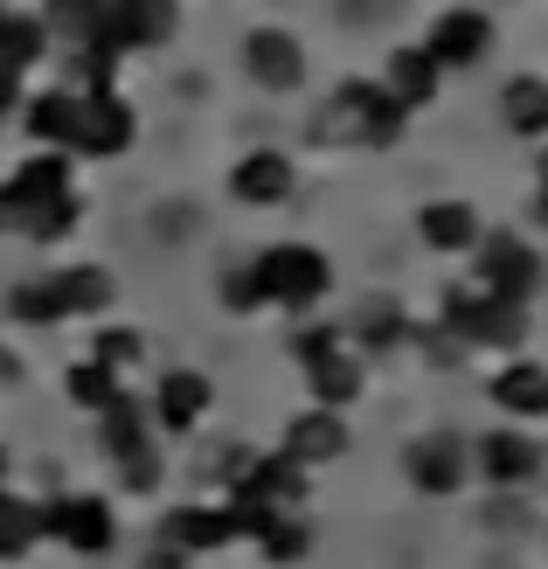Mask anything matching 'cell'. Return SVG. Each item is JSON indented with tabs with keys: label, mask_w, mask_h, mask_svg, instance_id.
Segmentation results:
<instances>
[{
	"label": "cell",
	"mask_w": 548,
	"mask_h": 569,
	"mask_svg": "<svg viewBox=\"0 0 548 569\" xmlns=\"http://www.w3.org/2000/svg\"><path fill=\"white\" fill-rule=\"evenodd\" d=\"M243 278H250V292L271 299V306H312L333 284L327 258H320V250H306V243H271Z\"/></svg>",
	"instance_id": "6da1fadb"
},
{
	"label": "cell",
	"mask_w": 548,
	"mask_h": 569,
	"mask_svg": "<svg viewBox=\"0 0 548 569\" xmlns=\"http://www.w3.org/2000/svg\"><path fill=\"white\" fill-rule=\"evenodd\" d=\"M479 284H486V299L528 306V292L541 284V258H535L521 237H486L479 243Z\"/></svg>",
	"instance_id": "7a4b0ae2"
},
{
	"label": "cell",
	"mask_w": 548,
	"mask_h": 569,
	"mask_svg": "<svg viewBox=\"0 0 548 569\" xmlns=\"http://www.w3.org/2000/svg\"><path fill=\"white\" fill-rule=\"evenodd\" d=\"M42 535H56V542H70L77 556H104L111 542H119V521H111V507L77 493V500H49L42 507Z\"/></svg>",
	"instance_id": "3957f363"
},
{
	"label": "cell",
	"mask_w": 548,
	"mask_h": 569,
	"mask_svg": "<svg viewBox=\"0 0 548 569\" xmlns=\"http://www.w3.org/2000/svg\"><path fill=\"white\" fill-rule=\"evenodd\" d=\"M445 320L472 340V348H514L521 340V306L507 299H472V292H445Z\"/></svg>",
	"instance_id": "277c9868"
},
{
	"label": "cell",
	"mask_w": 548,
	"mask_h": 569,
	"mask_svg": "<svg viewBox=\"0 0 548 569\" xmlns=\"http://www.w3.org/2000/svg\"><path fill=\"white\" fill-rule=\"evenodd\" d=\"M299 355H306V382L320 396V410H348L361 396V368H355V355H333V333H306Z\"/></svg>",
	"instance_id": "5b68a950"
},
{
	"label": "cell",
	"mask_w": 548,
	"mask_h": 569,
	"mask_svg": "<svg viewBox=\"0 0 548 569\" xmlns=\"http://www.w3.org/2000/svg\"><path fill=\"white\" fill-rule=\"evenodd\" d=\"M472 466L486 472V487H528L541 472V445L521 438V431H494V438L472 445Z\"/></svg>",
	"instance_id": "8992f818"
},
{
	"label": "cell",
	"mask_w": 548,
	"mask_h": 569,
	"mask_svg": "<svg viewBox=\"0 0 548 569\" xmlns=\"http://www.w3.org/2000/svg\"><path fill=\"white\" fill-rule=\"evenodd\" d=\"M466 445H458V438H417L410 445V487L417 493H458V487H466Z\"/></svg>",
	"instance_id": "52a82bcc"
},
{
	"label": "cell",
	"mask_w": 548,
	"mask_h": 569,
	"mask_svg": "<svg viewBox=\"0 0 548 569\" xmlns=\"http://www.w3.org/2000/svg\"><path fill=\"white\" fill-rule=\"evenodd\" d=\"M494 49V28H486V14H472V8H458V14H445L438 28H430V42H424V56L430 63H479V56Z\"/></svg>",
	"instance_id": "ba28073f"
},
{
	"label": "cell",
	"mask_w": 548,
	"mask_h": 569,
	"mask_svg": "<svg viewBox=\"0 0 548 569\" xmlns=\"http://www.w3.org/2000/svg\"><path fill=\"white\" fill-rule=\"evenodd\" d=\"M348 451V423H340V410H306L292 431H285V459L292 466H327Z\"/></svg>",
	"instance_id": "9c48e42d"
},
{
	"label": "cell",
	"mask_w": 548,
	"mask_h": 569,
	"mask_svg": "<svg viewBox=\"0 0 548 569\" xmlns=\"http://www.w3.org/2000/svg\"><path fill=\"white\" fill-rule=\"evenodd\" d=\"M243 63H250V77H257V83H271V91H292V83L306 77L299 42H292V36H278V28H257L250 49H243Z\"/></svg>",
	"instance_id": "30bf717a"
},
{
	"label": "cell",
	"mask_w": 548,
	"mask_h": 569,
	"mask_svg": "<svg viewBox=\"0 0 548 569\" xmlns=\"http://www.w3.org/2000/svg\"><path fill=\"white\" fill-rule=\"evenodd\" d=\"M306 493V466H292L278 451V459H257L243 479H237V507H285Z\"/></svg>",
	"instance_id": "8fae6325"
},
{
	"label": "cell",
	"mask_w": 548,
	"mask_h": 569,
	"mask_svg": "<svg viewBox=\"0 0 548 569\" xmlns=\"http://www.w3.org/2000/svg\"><path fill=\"white\" fill-rule=\"evenodd\" d=\"M77 147L83 153H126L132 147V111L111 98V91H98V98H83V126H77Z\"/></svg>",
	"instance_id": "7c38bea8"
},
{
	"label": "cell",
	"mask_w": 548,
	"mask_h": 569,
	"mask_svg": "<svg viewBox=\"0 0 548 569\" xmlns=\"http://www.w3.org/2000/svg\"><path fill=\"white\" fill-rule=\"evenodd\" d=\"M209 376H195V368H175V376L160 382V396H153V410H160V423L167 431H195L201 423V410H209Z\"/></svg>",
	"instance_id": "4fadbf2b"
},
{
	"label": "cell",
	"mask_w": 548,
	"mask_h": 569,
	"mask_svg": "<svg viewBox=\"0 0 548 569\" xmlns=\"http://www.w3.org/2000/svg\"><path fill=\"white\" fill-rule=\"evenodd\" d=\"M340 119H355L361 139H396L402 104L389 91H375V83H348V91H340Z\"/></svg>",
	"instance_id": "5bb4252c"
},
{
	"label": "cell",
	"mask_w": 548,
	"mask_h": 569,
	"mask_svg": "<svg viewBox=\"0 0 548 569\" xmlns=\"http://www.w3.org/2000/svg\"><path fill=\"white\" fill-rule=\"evenodd\" d=\"M229 188H237V202H285V194H292V160L285 153H250Z\"/></svg>",
	"instance_id": "9a60e30c"
},
{
	"label": "cell",
	"mask_w": 548,
	"mask_h": 569,
	"mask_svg": "<svg viewBox=\"0 0 548 569\" xmlns=\"http://www.w3.org/2000/svg\"><path fill=\"white\" fill-rule=\"evenodd\" d=\"M494 403H500L507 417H548V368L514 361L507 376L494 382Z\"/></svg>",
	"instance_id": "2e32d148"
},
{
	"label": "cell",
	"mask_w": 548,
	"mask_h": 569,
	"mask_svg": "<svg viewBox=\"0 0 548 569\" xmlns=\"http://www.w3.org/2000/svg\"><path fill=\"white\" fill-rule=\"evenodd\" d=\"M167 542L175 549H222V542H237V521L216 515V507H181V515H167Z\"/></svg>",
	"instance_id": "e0dca14e"
},
{
	"label": "cell",
	"mask_w": 548,
	"mask_h": 569,
	"mask_svg": "<svg viewBox=\"0 0 548 569\" xmlns=\"http://www.w3.org/2000/svg\"><path fill=\"white\" fill-rule=\"evenodd\" d=\"M77 126H83V98H63V91H49L28 104V132L49 139V147H77Z\"/></svg>",
	"instance_id": "ac0fdd59"
},
{
	"label": "cell",
	"mask_w": 548,
	"mask_h": 569,
	"mask_svg": "<svg viewBox=\"0 0 548 569\" xmlns=\"http://www.w3.org/2000/svg\"><path fill=\"white\" fill-rule=\"evenodd\" d=\"M424 243L430 250H472L479 243V216L466 209V202H438V209H424Z\"/></svg>",
	"instance_id": "d6986e66"
},
{
	"label": "cell",
	"mask_w": 548,
	"mask_h": 569,
	"mask_svg": "<svg viewBox=\"0 0 548 569\" xmlns=\"http://www.w3.org/2000/svg\"><path fill=\"white\" fill-rule=\"evenodd\" d=\"M500 111H507V126L521 132V139H541L548 132V83L541 77H514L507 98H500Z\"/></svg>",
	"instance_id": "ffe728a7"
},
{
	"label": "cell",
	"mask_w": 548,
	"mask_h": 569,
	"mask_svg": "<svg viewBox=\"0 0 548 569\" xmlns=\"http://www.w3.org/2000/svg\"><path fill=\"white\" fill-rule=\"evenodd\" d=\"M49 284H56V306L63 312H104L111 306V271H98V264H77L63 278H49Z\"/></svg>",
	"instance_id": "44dd1931"
},
{
	"label": "cell",
	"mask_w": 548,
	"mask_h": 569,
	"mask_svg": "<svg viewBox=\"0 0 548 569\" xmlns=\"http://www.w3.org/2000/svg\"><path fill=\"white\" fill-rule=\"evenodd\" d=\"M430 91H438V63H430L424 49H402L396 63H389V98L396 104H424Z\"/></svg>",
	"instance_id": "7402d4cb"
},
{
	"label": "cell",
	"mask_w": 548,
	"mask_h": 569,
	"mask_svg": "<svg viewBox=\"0 0 548 569\" xmlns=\"http://www.w3.org/2000/svg\"><path fill=\"white\" fill-rule=\"evenodd\" d=\"M42 535V507H28V500H14V493H0V562L8 556H21L28 542Z\"/></svg>",
	"instance_id": "603a6c76"
},
{
	"label": "cell",
	"mask_w": 548,
	"mask_h": 569,
	"mask_svg": "<svg viewBox=\"0 0 548 569\" xmlns=\"http://www.w3.org/2000/svg\"><path fill=\"white\" fill-rule=\"evenodd\" d=\"M70 396H77L83 410H111V403H119V389H111V368L77 361V368H70Z\"/></svg>",
	"instance_id": "cb8c5ba5"
},
{
	"label": "cell",
	"mask_w": 548,
	"mask_h": 569,
	"mask_svg": "<svg viewBox=\"0 0 548 569\" xmlns=\"http://www.w3.org/2000/svg\"><path fill=\"white\" fill-rule=\"evenodd\" d=\"M8 312H14V320H63L56 284H14V292H8Z\"/></svg>",
	"instance_id": "d4e9b609"
},
{
	"label": "cell",
	"mask_w": 548,
	"mask_h": 569,
	"mask_svg": "<svg viewBox=\"0 0 548 569\" xmlns=\"http://www.w3.org/2000/svg\"><path fill=\"white\" fill-rule=\"evenodd\" d=\"M355 333L368 340V348H389V340L402 333V312H396V299H375L361 320H355Z\"/></svg>",
	"instance_id": "484cf974"
},
{
	"label": "cell",
	"mask_w": 548,
	"mask_h": 569,
	"mask_svg": "<svg viewBox=\"0 0 548 569\" xmlns=\"http://www.w3.org/2000/svg\"><path fill=\"white\" fill-rule=\"evenodd\" d=\"M91 361H98V368H132V361H139V333H132V327L98 333V340H91Z\"/></svg>",
	"instance_id": "4316f807"
},
{
	"label": "cell",
	"mask_w": 548,
	"mask_h": 569,
	"mask_svg": "<svg viewBox=\"0 0 548 569\" xmlns=\"http://www.w3.org/2000/svg\"><path fill=\"white\" fill-rule=\"evenodd\" d=\"M306 542H312V528H306V521H278V528L265 535V556H271V562H299Z\"/></svg>",
	"instance_id": "83f0119b"
},
{
	"label": "cell",
	"mask_w": 548,
	"mask_h": 569,
	"mask_svg": "<svg viewBox=\"0 0 548 569\" xmlns=\"http://www.w3.org/2000/svg\"><path fill=\"white\" fill-rule=\"evenodd\" d=\"M541 194H548V153H541Z\"/></svg>",
	"instance_id": "f1b7e54d"
}]
</instances>
